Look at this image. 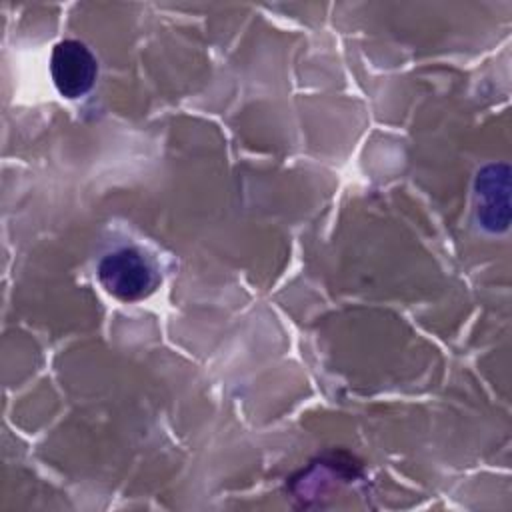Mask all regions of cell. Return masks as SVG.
<instances>
[{
    "label": "cell",
    "mask_w": 512,
    "mask_h": 512,
    "mask_svg": "<svg viewBox=\"0 0 512 512\" xmlns=\"http://www.w3.org/2000/svg\"><path fill=\"white\" fill-rule=\"evenodd\" d=\"M100 284L118 300L134 302L148 296L156 286V270L134 248L106 254L98 264Z\"/></svg>",
    "instance_id": "6da1fadb"
},
{
    "label": "cell",
    "mask_w": 512,
    "mask_h": 512,
    "mask_svg": "<svg viewBox=\"0 0 512 512\" xmlns=\"http://www.w3.org/2000/svg\"><path fill=\"white\" fill-rule=\"evenodd\" d=\"M50 72L58 92L66 98L84 96L96 80V58L78 40H62L54 46Z\"/></svg>",
    "instance_id": "7a4b0ae2"
},
{
    "label": "cell",
    "mask_w": 512,
    "mask_h": 512,
    "mask_svg": "<svg viewBox=\"0 0 512 512\" xmlns=\"http://www.w3.org/2000/svg\"><path fill=\"white\" fill-rule=\"evenodd\" d=\"M476 216L488 232H504L510 224V168L508 164L484 166L476 176Z\"/></svg>",
    "instance_id": "3957f363"
}]
</instances>
